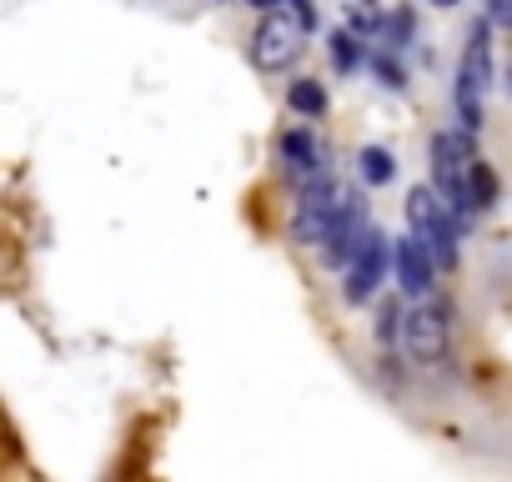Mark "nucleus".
I'll list each match as a JSON object with an SVG mask.
<instances>
[{
  "label": "nucleus",
  "instance_id": "12",
  "mask_svg": "<svg viewBox=\"0 0 512 482\" xmlns=\"http://www.w3.org/2000/svg\"><path fill=\"white\" fill-rule=\"evenodd\" d=\"M487 206H497V176H492L487 161H477V171H472V211H487Z\"/></svg>",
  "mask_w": 512,
  "mask_h": 482
},
{
  "label": "nucleus",
  "instance_id": "19",
  "mask_svg": "<svg viewBox=\"0 0 512 482\" xmlns=\"http://www.w3.org/2000/svg\"><path fill=\"white\" fill-rule=\"evenodd\" d=\"M432 6H442V11H447V6H457V0H432Z\"/></svg>",
  "mask_w": 512,
  "mask_h": 482
},
{
  "label": "nucleus",
  "instance_id": "10",
  "mask_svg": "<svg viewBox=\"0 0 512 482\" xmlns=\"http://www.w3.org/2000/svg\"><path fill=\"white\" fill-rule=\"evenodd\" d=\"M357 171H362V181H367V186H387V181L397 176V161H392V151H387V146H367V151L357 156Z\"/></svg>",
  "mask_w": 512,
  "mask_h": 482
},
{
  "label": "nucleus",
  "instance_id": "9",
  "mask_svg": "<svg viewBox=\"0 0 512 482\" xmlns=\"http://www.w3.org/2000/svg\"><path fill=\"white\" fill-rule=\"evenodd\" d=\"M362 241H367V216H362V206H352V211L332 226V236L322 241V262H327V267H347V262L357 257Z\"/></svg>",
  "mask_w": 512,
  "mask_h": 482
},
{
  "label": "nucleus",
  "instance_id": "1",
  "mask_svg": "<svg viewBox=\"0 0 512 482\" xmlns=\"http://www.w3.org/2000/svg\"><path fill=\"white\" fill-rule=\"evenodd\" d=\"M477 141L467 126L457 131H437L432 136V186L442 196V206L457 216V226H467L477 211H472V171H477Z\"/></svg>",
  "mask_w": 512,
  "mask_h": 482
},
{
  "label": "nucleus",
  "instance_id": "3",
  "mask_svg": "<svg viewBox=\"0 0 512 482\" xmlns=\"http://www.w3.org/2000/svg\"><path fill=\"white\" fill-rule=\"evenodd\" d=\"M407 226H412V236L422 241V247L432 252V262L437 267H452L457 262V216L442 206V196H437V186H417V191H407Z\"/></svg>",
  "mask_w": 512,
  "mask_h": 482
},
{
  "label": "nucleus",
  "instance_id": "18",
  "mask_svg": "<svg viewBox=\"0 0 512 482\" xmlns=\"http://www.w3.org/2000/svg\"><path fill=\"white\" fill-rule=\"evenodd\" d=\"M246 6H256V11H277L282 0H246Z\"/></svg>",
  "mask_w": 512,
  "mask_h": 482
},
{
  "label": "nucleus",
  "instance_id": "5",
  "mask_svg": "<svg viewBox=\"0 0 512 482\" xmlns=\"http://www.w3.org/2000/svg\"><path fill=\"white\" fill-rule=\"evenodd\" d=\"M487 26H492V21H477V26H472V41H467V51H462V61H457V91H452V101H457V121H462L467 131L482 126V91H487V81H492Z\"/></svg>",
  "mask_w": 512,
  "mask_h": 482
},
{
  "label": "nucleus",
  "instance_id": "6",
  "mask_svg": "<svg viewBox=\"0 0 512 482\" xmlns=\"http://www.w3.org/2000/svg\"><path fill=\"white\" fill-rule=\"evenodd\" d=\"M402 342L412 352V362L422 367H437L447 357V342H452V327H447V312L437 302H422L402 317Z\"/></svg>",
  "mask_w": 512,
  "mask_h": 482
},
{
  "label": "nucleus",
  "instance_id": "7",
  "mask_svg": "<svg viewBox=\"0 0 512 482\" xmlns=\"http://www.w3.org/2000/svg\"><path fill=\"white\" fill-rule=\"evenodd\" d=\"M387 241L377 236V231H367V241L357 247V257L347 262V282H342V297L352 302V307H362V302H372L377 297V287H382V272H387Z\"/></svg>",
  "mask_w": 512,
  "mask_h": 482
},
{
  "label": "nucleus",
  "instance_id": "15",
  "mask_svg": "<svg viewBox=\"0 0 512 482\" xmlns=\"http://www.w3.org/2000/svg\"><path fill=\"white\" fill-rule=\"evenodd\" d=\"M402 317H407V312H402L397 302H382V322H377V337H382V347H392V342H397V332H402Z\"/></svg>",
  "mask_w": 512,
  "mask_h": 482
},
{
  "label": "nucleus",
  "instance_id": "16",
  "mask_svg": "<svg viewBox=\"0 0 512 482\" xmlns=\"http://www.w3.org/2000/svg\"><path fill=\"white\" fill-rule=\"evenodd\" d=\"M487 21L512 31V0H487Z\"/></svg>",
  "mask_w": 512,
  "mask_h": 482
},
{
  "label": "nucleus",
  "instance_id": "14",
  "mask_svg": "<svg viewBox=\"0 0 512 482\" xmlns=\"http://www.w3.org/2000/svg\"><path fill=\"white\" fill-rule=\"evenodd\" d=\"M332 61H337V71H357L362 66V46L352 41V31H337L332 36Z\"/></svg>",
  "mask_w": 512,
  "mask_h": 482
},
{
  "label": "nucleus",
  "instance_id": "17",
  "mask_svg": "<svg viewBox=\"0 0 512 482\" xmlns=\"http://www.w3.org/2000/svg\"><path fill=\"white\" fill-rule=\"evenodd\" d=\"M407 31H412V16H407V11L387 21V36H392V46H402V36H407Z\"/></svg>",
  "mask_w": 512,
  "mask_h": 482
},
{
  "label": "nucleus",
  "instance_id": "4",
  "mask_svg": "<svg viewBox=\"0 0 512 482\" xmlns=\"http://www.w3.org/2000/svg\"><path fill=\"white\" fill-rule=\"evenodd\" d=\"M307 31H312V26H307L297 11H287V6L267 11V21L256 26V36H251V66H256V71H287L292 61H302Z\"/></svg>",
  "mask_w": 512,
  "mask_h": 482
},
{
  "label": "nucleus",
  "instance_id": "2",
  "mask_svg": "<svg viewBox=\"0 0 512 482\" xmlns=\"http://www.w3.org/2000/svg\"><path fill=\"white\" fill-rule=\"evenodd\" d=\"M352 206H362V201H357V191L347 181H317V186H307L302 201H297V216H292V241H297V247H322V241L332 236V226Z\"/></svg>",
  "mask_w": 512,
  "mask_h": 482
},
{
  "label": "nucleus",
  "instance_id": "13",
  "mask_svg": "<svg viewBox=\"0 0 512 482\" xmlns=\"http://www.w3.org/2000/svg\"><path fill=\"white\" fill-rule=\"evenodd\" d=\"M382 26V11H377V0H357V6L347 11V31H357V36H372Z\"/></svg>",
  "mask_w": 512,
  "mask_h": 482
},
{
  "label": "nucleus",
  "instance_id": "11",
  "mask_svg": "<svg viewBox=\"0 0 512 482\" xmlns=\"http://www.w3.org/2000/svg\"><path fill=\"white\" fill-rule=\"evenodd\" d=\"M287 106H292L297 116H322V111H327V91H322L317 81H292Z\"/></svg>",
  "mask_w": 512,
  "mask_h": 482
},
{
  "label": "nucleus",
  "instance_id": "8",
  "mask_svg": "<svg viewBox=\"0 0 512 482\" xmlns=\"http://www.w3.org/2000/svg\"><path fill=\"white\" fill-rule=\"evenodd\" d=\"M392 267H397V287H402V297H427L432 292V277H437V262H432V252L422 247V241L407 231L402 241H397V252H392Z\"/></svg>",
  "mask_w": 512,
  "mask_h": 482
}]
</instances>
